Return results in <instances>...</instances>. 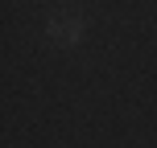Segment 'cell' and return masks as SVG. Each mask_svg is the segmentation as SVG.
I'll return each instance as SVG.
<instances>
[{
  "label": "cell",
  "mask_w": 157,
  "mask_h": 148,
  "mask_svg": "<svg viewBox=\"0 0 157 148\" xmlns=\"http://www.w3.org/2000/svg\"><path fill=\"white\" fill-rule=\"evenodd\" d=\"M50 41H58V45H71V41H78V33H83V21H62V16H54V21H50Z\"/></svg>",
  "instance_id": "1"
}]
</instances>
